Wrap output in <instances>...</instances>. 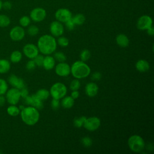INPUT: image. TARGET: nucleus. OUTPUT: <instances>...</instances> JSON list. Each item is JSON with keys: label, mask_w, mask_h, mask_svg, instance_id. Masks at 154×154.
Here are the masks:
<instances>
[{"label": "nucleus", "mask_w": 154, "mask_h": 154, "mask_svg": "<svg viewBox=\"0 0 154 154\" xmlns=\"http://www.w3.org/2000/svg\"><path fill=\"white\" fill-rule=\"evenodd\" d=\"M37 46L40 52L43 55H48L53 54L55 51L57 43L53 35L45 34L39 37Z\"/></svg>", "instance_id": "1"}, {"label": "nucleus", "mask_w": 154, "mask_h": 154, "mask_svg": "<svg viewBox=\"0 0 154 154\" xmlns=\"http://www.w3.org/2000/svg\"><path fill=\"white\" fill-rule=\"evenodd\" d=\"M20 115L23 122L28 126L35 125L40 119L38 110L32 106L24 107L23 109L20 110Z\"/></svg>", "instance_id": "2"}, {"label": "nucleus", "mask_w": 154, "mask_h": 154, "mask_svg": "<svg viewBox=\"0 0 154 154\" xmlns=\"http://www.w3.org/2000/svg\"><path fill=\"white\" fill-rule=\"evenodd\" d=\"M70 73L76 79H83L88 76L91 73L90 67L84 61H76L70 67Z\"/></svg>", "instance_id": "3"}, {"label": "nucleus", "mask_w": 154, "mask_h": 154, "mask_svg": "<svg viewBox=\"0 0 154 154\" xmlns=\"http://www.w3.org/2000/svg\"><path fill=\"white\" fill-rule=\"evenodd\" d=\"M128 144L130 150L135 153L141 152L145 147V142L143 138L138 135H131L128 138Z\"/></svg>", "instance_id": "4"}, {"label": "nucleus", "mask_w": 154, "mask_h": 154, "mask_svg": "<svg viewBox=\"0 0 154 154\" xmlns=\"http://www.w3.org/2000/svg\"><path fill=\"white\" fill-rule=\"evenodd\" d=\"M67 92V87L61 82H58L54 84L49 90L50 95L53 99H61L64 97Z\"/></svg>", "instance_id": "5"}, {"label": "nucleus", "mask_w": 154, "mask_h": 154, "mask_svg": "<svg viewBox=\"0 0 154 154\" xmlns=\"http://www.w3.org/2000/svg\"><path fill=\"white\" fill-rule=\"evenodd\" d=\"M5 94L6 101L10 105L17 104L21 97L19 90L14 87L8 90Z\"/></svg>", "instance_id": "6"}, {"label": "nucleus", "mask_w": 154, "mask_h": 154, "mask_svg": "<svg viewBox=\"0 0 154 154\" xmlns=\"http://www.w3.org/2000/svg\"><path fill=\"white\" fill-rule=\"evenodd\" d=\"M101 121L99 118L93 116L86 118L83 126L88 131L93 132L96 131L100 127Z\"/></svg>", "instance_id": "7"}, {"label": "nucleus", "mask_w": 154, "mask_h": 154, "mask_svg": "<svg viewBox=\"0 0 154 154\" xmlns=\"http://www.w3.org/2000/svg\"><path fill=\"white\" fill-rule=\"evenodd\" d=\"M46 16V10L41 7H36L33 8L29 14L30 19L35 22H40L43 21Z\"/></svg>", "instance_id": "8"}, {"label": "nucleus", "mask_w": 154, "mask_h": 154, "mask_svg": "<svg viewBox=\"0 0 154 154\" xmlns=\"http://www.w3.org/2000/svg\"><path fill=\"white\" fill-rule=\"evenodd\" d=\"M25 35V31L21 26H15L13 27L9 32L10 38L15 42L22 40Z\"/></svg>", "instance_id": "9"}, {"label": "nucleus", "mask_w": 154, "mask_h": 154, "mask_svg": "<svg viewBox=\"0 0 154 154\" xmlns=\"http://www.w3.org/2000/svg\"><path fill=\"white\" fill-rule=\"evenodd\" d=\"M153 20L150 16L143 15L140 16L137 22V27L138 29L144 31L152 26Z\"/></svg>", "instance_id": "10"}, {"label": "nucleus", "mask_w": 154, "mask_h": 154, "mask_svg": "<svg viewBox=\"0 0 154 154\" xmlns=\"http://www.w3.org/2000/svg\"><path fill=\"white\" fill-rule=\"evenodd\" d=\"M55 17L57 20L61 23H65L72 17V14L71 11L67 8H61L56 11Z\"/></svg>", "instance_id": "11"}, {"label": "nucleus", "mask_w": 154, "mask_h": 154, "mask_svg": "<svg viewBox=\"0 0 154 154\" xmlns=\"http://www.w3.org/2000/svg\"><path fill=\"white\" fill-rule=\"evenodd\" d=\"M39 51L37 46L32 43H27L23 48V53L29 59H34L38 54Z\"/></svg>", "instance_id": "12"}, {"label": "nucleus", "mask_w": 154, "mask_h": 154, "mask_svg": "<svg viewBox=\"0 0 154 154\" xmlns=\"http://www.w3.org/2000/svg\"><path fill=\"white\" fill-rule=\"evenodd\" d=\"M50 32L54 37H60L64 33V28L63 23L58 20L53 21L50 24Z\"/></svg>", "instance_id": "13"}, {"label": "nucleus", "mask_w": 154, "mask_h": 154, "mask_svg": "<svg viewBox=\"0 0 154 154\" xmlns=\"http://www.w3.org/2000/svg\"><path fill=\"white\" fill-rule=\"evenodd\" d=\"M55 72L59 76H67L70 73V66L64 61L60 62L56 65Z\"/></svg>", "instance_id": "14"}, {"label": "nucleus", "mask_w": 154, "mask_h": 154, "mask_svg": "<svg viewBox=\"0 0 154 154\" xmlns=\"http://www.w3.org/2000/svg\"><path fill=\"white\" fill-rule=\"evenodd\" d=\"M24 99L25 103L29 106H34L37 109H41L43 108V103L42 100L38 98L35 94L31 96L28 95L25 98H24Z\"/></svg>", "instance_id": "15"}, {"label": "nucleus", "mask_w": 154, "mask_h": 154, "mask_svg": "<svg viewBox=\"0 0 154 154\" xmlns=\"http://www.w3.org/2000/svg\"><path fill=\"white\" fill-rule=\"evenodd\" d=\"M8 82L13 87H14L19 90L25 87L24 80L22 78H19L14 74H11L9 76L8 78Z\"/></svg>", "instance_id": "16"}, {"label": "nucleus", "mask_w": 154, "mask_h": 154, "mask_svg": "<svg viewBox=\"0 0 154 154\" xmlns=\"http://www.w3.org/2000/svg\"><path fill=\"white\" fill-rule=\"evenodd\" d=\"M99 91L98 85L93 82H88L85 87V94L90 97H93L96 96Z\"/></svg>", "instance_id": "17"}, {"label": "nucleus", "mask_w": 154, "mask_h": 154, "mask_svg": "<svg viewBox=\"0 0 154 154\" xmlns=\"http://www.w3.org/2000/svg\"><path fill=\"white\" fill-rule=\"evenodd\" d=\"M55 60L54 58V57L51 56L50 55H48L45 57H44L42 66L45 70H52L55 67Z\"/></svg>", "instance_id": "18"}, {"label": "nucleus", "mask_w": 154, "mask_h": 154, "mask_svg": "<svg viewBox=\"0 0 154 154\" xmlns=\"http://www.w3.org/2000/svg\"><path fill=\"white\" fill-rule=\"evenodd\" d=\"M135 68L140 72H146L149 70L150 64L145 60H139L135 63Z\"/></svg>", "instance_id": "19"}, {"label": "nucleus", "mask_w": 154, "mask_h": 154, "mask_svg": "<svg viewBox=\"0 0 154 154\" xmlns=\"http://www.w3.org/2000/svg\"><path fill=\"white\" fill-rule=\"evenodd\" d=\"M116 41L117 44L122 48L127 47L129 43L128 37L124 34H119L117 35L116 38Z\"/></svg>", "instance_id": "20"}, {"label": "nucleus", "mask_w": 154, "mask_h": 154, "mask_svg": "<svg viewBox=\"0 0 154 154\" xmlns=\"http://www.w3.org/2000/svg\"><path fill=\"white\" fill-rule=\"evenodd\" d=\"M75 103V99L72 97L71 96H65L61 99V101L60 102L61 105L66 109L71 108Z\"/></svg>", "instance_id": "21"}, {"label": "nucleus", "mask_w": 154, "mask_h": 154, "mask_svg": "<svg viewBox=\"0 0 154 154\" xmlns=\"http://www.w3.org/2000/svg\"><path fill=\"white\" fill-rule=\"evenodd\" d=\"M10 62L6 59H0V74L7 73L10 69Z\"/></svg>", "instance_id": "22"}, {"label": "nucleus", "mask_w": 154, "mask_h": 154, "mask_svg": "<svg viewBox=\"0 0 154 154\" xmlns=\"http://www.w3.org/2000/svg\"><path fill=\"white\" fill-rule=\"evenodd\" d=\"M22 58V54L19 51H14L10 56V62L13 63H17L21 61Z\"/></svg>", "instance_id": "23"}, {"label": "nucleus", "mask_w": 154, "mask_h": 154, "mask_svg": "<svg viewBox=\"0 0 154 154\" xmlns=\"http://www.w3.org/2000/svg\"><path fill=\"white\" fill-rule=\"evenodd\" d=\"M7 112L9 116L12 117H16L20 114V110L19 107L16 106V105H10L9 106L7 107Z\"/></svg>", "instance_id": "24"}, {"label": "nucleus", "mask_w": 154, "mask_h": 154, "mask_svg": "<svg viewBox=\"0 0 154 154\" xmlns=\"http://www.w3.org/2000/svg\"><path fill=\"white\" fill-rule=\"evenodd\" d=\"M35 94L40 100H46L49 97L50 95V93H49V91H48V90L45 88H42L37 90V91Z\"/></svg>", "instance_id": "25"}, {"label": "nucleus", "mask_w": 154, "mask_h": 154, "mask_svg": "<svg viewBox=\"0 0 154 154\" xmlns=\"http://www.w3.org/2000/svg\"><path fill=\"white\" fill-rule=\"evenodd\" d=\"M72 20H73L75 25H82L85 21V17L84 14L81 13H78L75 15L73 17H72Z\"/></svg>", "instance_id": "26"}, {"label": "nucleus", "mask_w": 154, "mask_h": 154, "mask_svg": "<svg viewBox=\"0 0 154 154\" xmlns=\"http://www.w3.org/2000/svg\"><path fill=\"white\" fill-rule=\"evenodd\" d=\"M10 19L8 16L4 14H0V27H7L10 24Z\"/></svg>", "instance_id": "27"}, {"label": "nucleus", "mask_w": 154, "mask_h": 154, "mask_svg": "<svg viewBox=\"0 0 154 154\" xmlns=\"http://www.w3.org/2000/svg\"><path fill=\"white\" fill-rule=\"evenodd\" d=\"M8 89L7 82L2 78H0V95H4L5 94Z\"/></svg>", "instance_id": "28"}, {"label": "nucleus", "mask_w": 154, "mask_h": 154, "mask_svg": "<svg viewBox=\"0 0 154 154\" xmlns=\"http://www.w3.org/2000/svg\"><path fill=\"white\" fill-rule=\"evenodd\" d=\"M86 117L85 116H81L79 117H76L74 120H73V125L76 128H81L82 126H83L84 122L86 119Z\"/></svg>", "instance_id": "29"}, {"label": "nucleus", "mask_w": 154, "mask_h": 154, "mask_svg": "<svg viewBox=\"0 0 154 154\" xmlns=\"http://www.w3.org/2000/svg\"><path fill=\"white\" fill-rule=\"evenodd\" d=\"M19 22L22 27H27L31 23V19L28 16H23L20 18Z\"/></svg>", "instance_id": "30"}, {"label": "nucleus", "mask_w": 154, "mask_h": 154, "mask_svg": "<svg viewBox=\"0 0 154 154\" xmlns=\"http://www.w3.org/2000/svg\"><path fill=\"white\" fill-rule=\"evenodd\" d=\"M91 57L90 51L88 49H84L81 52L80 54V59L82 61H86L89 60Z\"/></svg>", "instance_id": "31"}, {"label": "nucleus", "mask_w": 154, "mask_h": 154, "mask_svg": "<svg viewBox=\"0 0 154 154\" xmlns=\"http://www.w3.org/2000/svg\"><path fill=\"white\" fill-rule=\"evenodd\" d=\"M57 43L58 45H60L61 47H66L69 45V41L67 38L64 36H60L58 38V40L57 41Z\"/></svg>", "instance_id": "32"}, {"label": "nucleus", "mask_w": 154, "mask_h": 154, "mask_svg": "<svg viewBox=\"0 0 154 154\" xmlns=\"http://www.w3.org/2000/svg\"><path fill=\"white\" fill-rule=\"evenodd\" d=\"M39 32L38 28L35 25H30L27 29L28 34L31 36L36 35Z\"/></svg>", "instance_id": "33"}, {"label": "nucleus", "mask_w": 154, "mask_h": 154, "mask_svg": "<svg viewBox=\"0 0 154 154\" xmlns=\"http://www.w3.org/2000/svg\"><path fill=\"white\" fill-rule=\"evenodd\" d=\"M54 58L55 60L58 61V62H64L66 60L67 58L66 55L62 52H57L54 54Z\"/></svg>", "instance_id": "34"}, {"label": "nucleus", "mask_w": 154, "mask_h": 154, "mask_svg": "<svg viewBox=\"0 0 154 154\" xmlns=\"http://www.w3.org/2000/svg\"><path fill=\"white\" fill-rule=\"evenodd\" d=\"M81 86V82L78 79H75L72 80L70 84V89L73 90H78Z\"/></svg>", "instance_id": "35"}, {"label": "nucleus", "mask_w": 154, "mask_h": 154, "mask_svg": "<svg viewBox=\"0 0 154 154\" xmlns=\"http://www.w3.org/2000/svg\"><path fill=\"white\" fill-rule=\"evenodd\" d=\"M81 143L84 147H89L92 145L93 141L90 137H84L81 139Z\"/></svg>", "instance_id": "36"}, {"label": "nucleus", "mask_w": 154, "mask_h": 154, "mask_svg": "<svg viewBox=\"0 0 154 154\" xmlns=\"http://www.w3.org/2000/svg\"><path fill=\"white\" fill-rule=\"evenodd\" d=\"M43 59H44V57L42 55L38 54L33 60L35 63L36 66L41 67L42 66V64H43Z\"/></svg>", "instance_id": "37"}, {"label": "nucleus", "mask_w": 154, "mask_h": 154, "mask_svg": "<svg viewBox=\"0 0 154 154\" xmlns=\"http://www.w3.org/2000/svg\"><path fill=\"white\" fill-rule=\"evenodd\" d=\"M35 67L36 65L33 59H30V60H29L26 64V69L28 70H32L35 68Z\"/></svg>", "instance_id": "38"}, {"label": "nucleus", "mask_w": 154, "mask_h": 154, "mask_svg": "<svg viewBox=\"0 0 154 154\" xmlns=\"http://www.w3.org/2000/svg\"><path fill=\"white\" fill-rule=\"evenodd\" d=\"M65 25H66V27L67 29L70 30V31H72L73 30L74 28H75V24L73 22V20H72V18H71L70 19H69V20H67V22H66L65 23Z\"/></svg>", "instance_id": "39"}, {"label": "nucleus", "mask_w": 154, "mask_h": 154, "mask_svg": "<svg viewBox=\"0 0 154 154\" xmlns=\"http://www.w3.org/2000/svg\"><path fill=\"white\" fill-rule=\"evenodd\" d=\"M60 101L59 99H53L51 101V105L52 109H57L58 108H59L60 106Z\"/></svg>", "instance_id": "40"}, {"label": "nucleus", "mask_w": 154, "mask_h": 154, "mask_svg": "<svg viewBox=\"0 0 154 154\" xmlns=\"http://www.w3.org/2000/svg\"><path fill=\"white\" fill-rule=\"evenodd\" d=\"M20 91V96L22 98H25L26 96H28L29 95V92L28 89L26 88V87H24L23 88H21L19 90Z\"/></svg>", "instance_id": "41"}, {"label": "nucleus", "mask_w": 154, "mask_h": 154, "mask_svg": "<svg viewBox=\"0 0 154 154\" xmlns=\"http://www.w3.org/2000/svg\"><path fill=\"white\" fill-rule=\"evenodd\" d=\"M102 78V74L99 72H95L92 74L91 79L94 81L100 80Z\"/></svg>", "instance_id": "42"}, {"label": "nucleus", "mask_w": 154, "mask_h": 154, "mask_svg": "<svg viewBox=\"0 0 154 154\" xmlns=\"http://www.w3.org/2000/svg\"><path fill=\"white\" fill-rule=\"evenodd\" d=\"M12 7V4L10 1H5L2 2V8L5 10H10Z\"/></svg>", "instance_id": "43"}, {"label": "nucleus", "mask_w": 154, "mask_h": 154, "mask_svg": "<svg viewBox=\"0 0 154 154\" xmlns=\"http://www.w3.org/2000/svg\"><path fill=\"white\" fill-rule=\"evenodd\" d=\"M72 98H73L74 99L78 98V97L79 96V93L78 90H73L71 93V95Z\"/></svg>", "instance_id": "44"}, {"label": "nucleus", "mask_w": 154, "mask_h": 154, "mask_svg": "<svg viewBox=\"0 0 154 154\" xmlns=\"http://www.w3.org/2000/svg\"><path fill=\"white\" fill-rule=\"evenodd\" d=\"M147 32L148 34V35H150V36H153L154 35V28L152 26H151L150 27H149L148 29H146Z\"/></svg>", "instance_id": "45"}, {"label": "nucleus", "mask_w": 154, "mask_h": 154, "mask_svg": "<svg viewBox=\"0 0 154 154\" xmlns=\"http://www.w3.org/2000/svg\"><path fill=\"white\" fill-rule=\"evenodd\" d=\"M6 102L5 97L4 95H0V106H2L4 105Z\"/></svg>", "instance_id": "46"}, {"label": "nucleus", "mask_w": 154, "mask_h": 154, "mask_svg": "<svg viewBox=\"0 0 154 154\" xmlns=\"http://www.w3.org/2000/svg\"><path fill=\"white\" fill-rule=\"evenodd\" d=\"M2 8V1L0 0V10Z\"/></svg>", "instance_id": "47"}, {"label": "nucleus", "mask_w": 154, "mask_h": 154, "mask_svg": "<svg viewBox=\"0 0 154 154\" xmlns=\"http://www.w3.org/2000/svg\"><path fill=\"white\" fill-rule=\"evenodd\" d=\"M24 107H25V106H24L23 105H20V106H19V108L20 109V110H22V109L24 108Z\"/></svg>", "instance_id": "48"}]
</instances>
